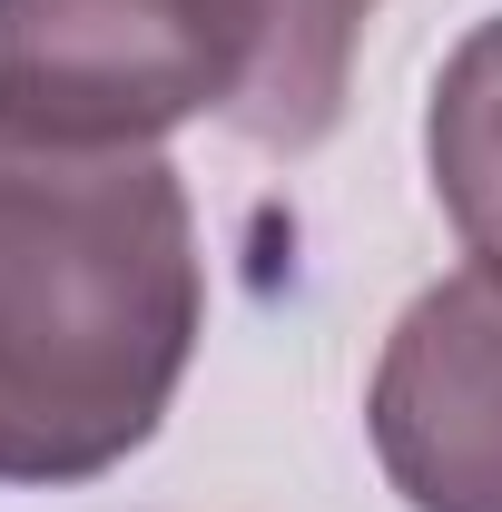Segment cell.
<instances>
[{
	"mask_svg": "<svg viewBox=\"0 0 502 512\" xmlns=\"http://www.w3.org/2000/svg\"><path fill=\"white\" fill-rule=\"evenodd\" d=\"M365 434L404 512H502V266L434 276L375 355Z\"/></svg>",
	"mask_w": 502,
	"mask_h": 512,
	"instance_id": "3",
	"label": "cell"
},
{
	"mask_svg": "<svg viewBox=\"0 0 502 512\" xmlns=\"http://www.w3.org/2000/svg\"><path fill=\"white\" fill-rule=\"evenodd\" d=\"M207 335L197 207L168 148L0 128V483L119 473Z\"/></svg>",
	"mask_w": 502,
	"mask_h": 512,
	"instance_id": "1",
	"label": "cell"
},
{
	"mask_svg": "<svg viewBox=\"0 0 502 512\" xmlns=\"http://www.w3.org/2000/svg\"><path fill=\"white\" fill-rule=\"evenodd\" d=\"M424 168L453 237L502 266V10L473 20L463 50L443 60L434 109H424Z\"/></svg>",
	"mask_w": 502,
	"mask_h": 512,
	"instance_id": "4",
	"label": "cell"
},
{
	"mask_svg": "<svg viewBox=\"0 0 502 512\" xmlns=\"http://www.w3.org/2000/svg\"><path fill=\"white\" fill-rule=\"evenodd\" d=\"M375 0H0V128L158 148L188 119L306 158L345 119Z\"/></svg>",
	"mask_w": 502,
	"mask_h": 512,
	"instance_id": "2",
	"label": "cell"
}]
</instances>
